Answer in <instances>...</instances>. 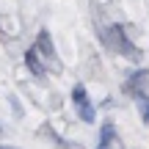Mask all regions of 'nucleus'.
Listing matches in <instances>:
<instances>
[{
    "label": "nucleus",
    "instance_id": "obj_6",
    "mask_svg": "<svg viewBox=\"0 0 149 149\" xmlns=\"http://www.w3.org/2000/svg\"><path fill=\"white\" fill-rule=\"evenodd\" d=\"M116 141H119V135H116L113 122H105V124L100 127V144H97V149H111Z\"/></svg>",
    "mask_w": 149,
    "mask_h": 149
},
{
    "label": "nucleus",
    "instance_id": "obj_7",
    "mask_svg": "<svg viewBox=\"0 0 149 149\" xmlns=\"http://www.w3.org/2000/svg\"><path fill=\"white\" fill-rule=\"evenodd\" d=\"M39 135H44V138H47V141H50V144H55V146H61V149H80L77 144H66V141H64V138H61V135H58V133H55V130H53V127H50V124H47V122H44V124H42V127H39Z\"/></svg>",
    "mask_w": 149,
    "mask_h": 149
},
{
    "label": "nucleus",
    "instance_id": "obj_4",
    "mask_svg": "<svg viewBox=\"0 0 149 149\" xmlns=\"http://www.w3.org/2000/svg\"><path fill=\"white\" fill-rule=\"evenodd\" d=\"M146 83H149V72H146V69L130 72V77L124 80V94H130V97L135 100V97H141V94H144Z\"/></svg>",
    "mask_w": 149,
    "mask_h": 149
},
{
    "label": "nucleus",
    "instance_id": "obj_5",
    "mask_svg": "<svg viewBox=\"0 0 149 149\" xmlns=\"http://www.w3.org/2000/svg\"><path fill=\"white\" fill-rule=\"evenodd\" d=\"M25 64H28V69H31V74L36 80H44L47 74H44V64H42V55H39V50L33 47V50H28L25 53Z\"/></svg>",
    "mask_w": 149,
    "mask_h": 149
},
{
    "label": "nucleus",
    "instance_id": "obj_10",
    "mask_svg": "<svg viewBox=\"0 0 149 149\" xmlns=\"http://www.w3.org/2000/svg\"><path fill=\"white\" fill-rule=\"evenodd\" d=\"M0 135H3V127H0Z\"/></svg>",
    "mask_w": 149,
    "mask_h": 149
},
{
    "label": "nucleus",
    "instance_id": "obj_9",
    "mask_svg": "<svg viewBox=\"0 0 149 149\" xmlns=\"http://www.w3.org/2000/svg\"><path fill=\"white\" fill-rule=\"evenodd\" d=\"M8 102H11V108H14L17 116H22V108H19V102H17V97H8Z\"/></svg>",
    "mask_w": 149,
    "mask_h": 149
},
{
    "label": "nucleus",
    "instance_id": "obj_1",
    "mask_svg": "<svg viewBox=\"0 0 149 149\" xmlns=\"http://www.w3.org/2000/svg\"><path fill=\"white\" fill-rule=\"evenodd\" d=\"M108 47H113L119 55H124V58L133 61V64H138L141 55H144L133 44V39L127 36V28H124V25H108Z\"/></svg>",
    "mask_w": 149,
    "mask_h": 149
},
{
    "label": "nucleus",
    "instance_id": "obj_3",
    "mask_svg": "<svg viewBox=\"0 0 149 149\" xmlns=\"http://www.w3.org/2000/svg\"><path fill=\"white\" fill-rule=\"evenodd\" d=\"M72 102H74V108H77L80 119H83L86 124H94V122H97V111H94V105H91L88 94H86V86L77 83V86L72 88Z\"/></svg>",
    "mask_w": 149,
    "mask_h": 149
},
{
    "label": "nucleus",
    "instance_id": "obj_2",
    "mask_svg": "<svg viewBox=\"0 0 149 149\" xmlns=\"http://www.w3.org/2000/svg\"><path fill=\"white\" fill-rule=\"evenodd\" d=\"M36 50H39V55H44V61L53 64L55 72H64V64H61V58H58V50H55V42H53V36H50V31H39Z\"/></svg>",
    "mask_w": 149,
    "mask_h": 149
},
{
    "label": "nucleus",
    "instance_id": "obj_8",
    "mask_svg": "<svg viewBox=\"0 0 149 149\" xmlns=\"http://www.w3.org/2000/svg\"><path fill=\"white\" fill-rule=\"evenodd\" d=\"M135 102H138V113H141V119H144V124L149 127V97H146V91L141 97H135Z\"/></svg>",
    "mask_w": 149,
    "mask_h": 149
}]
</instances>
